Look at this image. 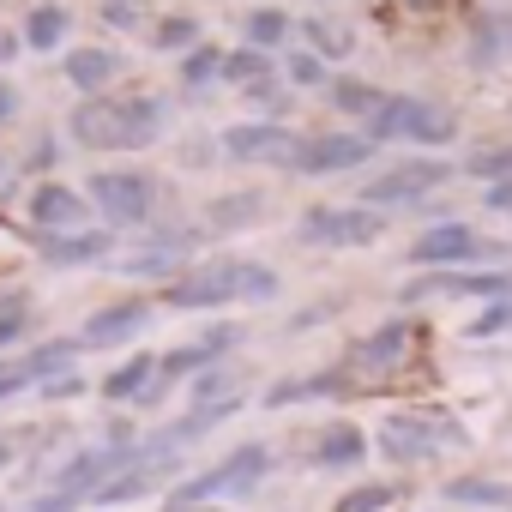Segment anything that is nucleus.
I'll return each mask as SVG.
<instances>
[{"label":"nucleus","instance_id":"obj_48","mask_svg":"<svg viewBox=\"0 0 512 512\" xmlns=\"http://www.w3.org/2000/svg\"><path fill=\"white\" fill-rule=\"evenodd\" d=\"M0 464H7V440H0Z\"/></svg>","mask_w":512,"mask_h":512},{"label":"nucleus","instance_id":"obj_40","mask_svg":"<svg viewBox=\"0 0 512 512\" xmlns=\"http://www.w3.org/2000/svg\"><path fill=\"white\" fill-rule=\"evenodd\" d=\"M494 43H500V25H488V19H482V25H476V61H494V55H500Z\"/></svg>","mask_w":512,"mask_h":512},{"label":"nucleus","instance_id":"obj_32","mask_svg":"<svg viewBox=\"0 0 512 512\" xmlns=\"http://www.w3.org/2000/svg\"><path fill=\"white\" fill-rule=\"evenodd\" d=\"M398 500V482H362V488H350L332 512H380V506H392Z\"/></svg>","mask_w":512,"mask_h":512},{"label":"nucleus","instance_id":"obj_12","mask_svg":"<svg viewBox=\"0 0 512 512\" xmlns=\"http://www.w3.org/2000/svg\"><path fill=\"white\" fill-rule=\"evenodd\" d=\"M422 296H488V302H506L512 296V278L506 272H428V278H410L404 284V302H422Z\"/></svg>","mask_w":512,"mask_h":512},{"label":"nucleus","instance_id":"obj_17","mask_svg":"<svg viewBox=\"0 0 512 512\" xmlns=\"http://www.w3.org/2000/svg\"><path fill=\"white\" fill-rule=\"evenodd\" d=\"M187 253H193V229H157L145 253L121 260V272H133V278H157V272H175Z\"/></svg>","mask_w":512,"mask_h":512},{"label":"nucleus","instance_id":"obj_11","mask_svg":"<svg viewBox=\"0 0 512 512\" xmlns=\"http://www.w3.org/2000/svg\"><path fill=\"white\" fill-rule=\"evenodd\" d=\"M368 157H374L368 133H326V139H302L290 169H302V175H344V169H362Z\"/></svg>","mask_w":512,"mask_h":512},{"label":"nucleus","instance_id":"obj_5","mask_svg":"<svg viewBox=\"0 0 512 512\" xmlns=\"http://www.w3.org/2000/svg\"><path fill=\"white\" fill-rule=\"evenodd\" d=\"M386 229V211H368V205H308L296 217V241L308 247H368L380 241Z\"/></svg>","mask_w":512,"mask_h":512},{"label":"nucleus","instance_id":"obj_1","mask_svg":"<svg viewBox=\"0 0 512 512\" xmlns=\"http://www.w3.org/2000/svg\"><path fill=\"white\" fill-rule=\"evenodd\" d=\"M85 151H145L163 133V97H85L67 115Z\"/></svg>","mask_w":512,"mask_h":512},{"label":"nucleus","instance_id":"obj_4","mask_svg":"<svg viewBox=\"0 0 512 512\" xmlns=\"http://www.w3.org/2000/svg\"><path fill=\"white\" fill-rule=\"evenodd\" d=\"M266 470H272V452L253 440V446H235L223 464H211V470H199L193 482H181L175 494H169V512H187V506H199V500H217V494H253L266 482Z\"/></svg>","mask_w":512,"mask_h":512},{"label":"nucleus","instance_id":"obj_30","mask_svg":"<svg viewBox=\"0 0 512 512\" xmlns=\"http://www.w3.org/2000/svg\"><path fill=\"white\" fill-rule=\"evenodd\" d=\"M260 211H266V193H235V199H217L211 205V223L217 229H235V223H253Z\"/></svg>","mask_w":512,"mask_h":512},{"label":"nucleus","instance_id":"obj_33","mask_svg":"<svg viewBox=\"0 0 512 512\" xmlns=\"http://www.w3.org/2000/svg\"><path fill=\"white\" fill-rule=\"evenodd\" d=\"M157 49L163 55H193L199 49V25L193 19H163L157 25Z\"/></svg>","mask_w":512,"mask_h":512},{"label":"nucleus","instance_id":"obj_45","mask_svg":"<svg viewBox=\"0 0 512 512\" xmlns=\"http://www.w3.org/2000/svg\"><path fill=\"white\" fill-rule=\"evenodd\" d=\"M19 332H25V314H19V320H0V350H7V344H13Z\"/></svg>","mask_w":512,"mask_h":512},{"label":"nucleus","instance_id":"obj_49","mask_svg":"<svg viewBox=\"0 0 512 512\" xmlns=\"http://www.w3.org/2000/svg\"><path fill=\"white\" fill-rule=\"evenodd\" d=\"M187 512H199V506H187Z\"/></svg>","mask_w":512,"mask_h":512},{"label":"nucleus","instance_id":"obj_15","mask_svg":"<svg viewBox=\"0 0 512 512\" xmlns=\"http://www.w3.org/2000/svg\"><path fill=\"white\" fill-rule=\"evenodd\" d=\"M85 193H73V187H61V181H43L31 199H25V211H31V223L37 229H49V235H67V229H79L85 223Z\"/></svg>","mask_w":512,"mask_h":512},{"label":"nucleus","instance_id":"obj_19","mask_svg":"<svg viewBox=\"0 0 512 512\" xmlns=\"http://www.w3.org/2000/svg\"><path fill=\"white\" fill-rule=\"evenodd\" d=\"M362 452H368V440H362V428H350V422H332V428L314 440V464H320V470H356Z\"/></svg>","mask_w":512,"mask_h":512},{"label":"nucleus","instance_id":"obj_18","mask_svg":"<svg viewBox=\"0 0 512 512\" xmlns=\"http://www.w3.org/2000/svg\"><path fill=\"white\" fill-rule=\"evenodd\" d=\"M410 338H416V326H410V320H392V326H380L374 338H362V344L350 350V362H356V368H398V362L410 356Z\"/></svg>","mask_w":512,"mask_h":512},{"label":"nucleus","instance_id":"obj_10","mask_svg":"<svg viewBox=\"0 0 512 512\" xmlns=\"http://www.w3.org/2000/svg\"><path fill=\"white\" fill-rule=\"evenodd\" d=\"M223 151L235 157V163H296V151H302V139L284 127V121H241V127H229L223 133Z\"/></svg>","mask_w":512,"mask_h":512},{"label":"nucleus","instance_id":"obj_6","mask_svg":"<svg viewBox=\"0 0 512 512\" xmlns=\"http://www.w3.org/2000/svg\"><path fill=\"white\" fill-rule=\"evenodd\" d=\"M446 181H452V163H440V157H404V163L380 169V175L362 187V205H368V211L416 205V199H428V193H434V187H446Z\"/></svg>","mask_w":512,"mask_h":512},{"label":"nucleus","instance_id":"obj_20","mask_svg":"<svg viewBox=\"0 0 512 512\" xmlns=\"http://www.w3.org/2000/svg\"><path fill=\"white\" fill-rule=\"evenodd\" d=\"M115 73H121V55H115V49H73V55H67V79H73L85 97H97Z\"/></svg>","mask_w":512,"mask_h":512},{"label":"nucleus","instance_id":"obj_42","mask_svg":"<svg viewBox=\"0 0 512 512\" xmlns=\"http://www.w3.org/2000/svg\"><path fill=\"white\" fill-rule=\"evenodd\" d=\"M43 392H49V398H73V392H79V374H55Z\"/></svg>","mask_w":512,"mask_h":512},{"label":"nucleus","instance_id":"obj_28","mask_svg":"<svg viewBox=\"0 0 512 512\" xmlns=\"http://www.w3.org/2000/svg\"><path fill=\"white\" fill-rule=\"evenodd\" d=\"M223 61H229V55H217L211 43H199L193 55H181V85H187V91H199V85L223 79Z\"/></svg>","mask_w":512,"mask_h":512},{"label":"nucleus","instance_id":"obj_9","mask_svg":"<svg viewBox=\"0 0 512 512\" xmlns=\"http://www.w3.org/2000/svg\"><path fill=\"white\" fill-rule=\"evenodd\" d=\"M440 440H464V428L446 416V410H416V416H392L386 428H380V446H386V458H398V464H416V458H428Z\"/></svg>","mask_w":512,"mask_h":512},{"label":"nucleus","instance_id":"obj_38","mask_svg":"<svg viewBox=\"0 0 512 512\" xmlns=\"http://www.w3.org/2000/svg\"><path fill=\"white\" fill-rule=\"evenodd\" d=\"M290 85H326V61L320 55H290Z\"/></svg>","mask_w":512,"mask_h":512},{"label":"nucleus","instance_id":"obj_25","mask_svg":"<svg viewBox=\"0 0 512 512\" xmlns=\"http://www.w3.org/2000/svg\"><path fill=\"white\" fill-rule=\"evenodd\" d=\"M67 31H73L67 7H37V13L25 19V49H61Z\"/></svg>","mask_w":512,"mask_h":512},{"label":"nucleus","instance_id":"obj_21","mask_svg":"<svg viewBox=\"0 0 512 512\" xmlns=\"http://www.w3.org/2000/svg\"><path fill=\"white\" fill-rule=\"evenodd\" d=\"M338 392H350V386H344V374L332 368V374H308V380H284V386H272L266 404L284 410V404H302V398H338Z\"/></svg>","mask_w":512,"mask_h":512},{"label":"nucleus","instance_id":"obj_3","mask_svg":"<svg viewBox=\"0 0 512 512\" xmlns=\"http://www.w3.org/2000/svg\"><path fill=\"white\" fill-rule=\"evenodd\" d=\"M374 145L380 139H410V145H452L458 139V115L440 97H386V109L362 127Z\"/></svg>","mask_w":512,"mask_h":512},{"label":"nucleus","instance_id":"obj_36","mask_svg":"<svg viewBox=\"0 0 512 512\" xmlns=\"http://www.w3.org/2000/svg\"><path fill=\"white\" fill-rule=\"evenodd\" d=\"M494 332H512V296H506V302H494V308L470 326V338H494Z\"/></svg>","mask_w":512,"mask_h":512},{"label":"nucleus","instance_id":"obj_41","mask_svg":"<svg viewBox=\"0 0 512 512\" xmlns=\"http://www.w3.org/2000/svg\"><path fill=\"white\" fill-rule=\"evenodd\" d=\"M19 386H31V374H25V362H19V368H0V398H13Z\"/></svg>","mask_w":512,"mask_h":512},{"label":"nucleus","instance_id":"obj_27","mask_svg":"<svg viewBox=\"0 0 512 512\" xmlns=\"http://www.w3.org/2000/svg\"><path fill=\"white\" fill-rule=\"evenodd\" d=\"M284 37H290V19H284L278 7H260V13H247V49H260V55H266V49H278Z\"/></svg>","mask_w":512,"mask_h":512},{"label":"nucleus","instance_id":"obj_29","mask_svg":"<svg viewBox=\"0 0 512 512\" xmlns=\"http://www.w3.org/2000/svg\"><path fill=\"white\" fill-rule=\"evenodd\" d=\"M79 350H85L79 338H61V344H43V350H31V356H25V374H31V380H43V374L55 380V368H67V362H73Z\"/></svg>","mask_w":512,"mask_h":512},{"label":"nucleus","instance_id":"obj_2","mask_svg":"<svg viewBox=\"0 0 512 512\" xmlns=\"http://www.w3.org/2000/svg\"><path fill=\"white\" fill-rule=\"evenodd\" d=\"M278 296V272L260 260H211L199 272H181L163 290V308L199 314V308H223V302H272Z\"/></svg>","mask_w":512,"mask_h":512},{"label":"nucleus","instance_id":"obj_22","mask_svg":"<svg viewBox=\"0 0 512 512\" xmlns=\"http://www.w3.org/2000/svg\"><path fill=\"white\" fill-rule=\"evenodd\" d=\"M151 380H157V356H127V362L103 380V398H115V404H121V398H145Z\"/></svg>","mask_w":512,"mask_h":512},{"label":"nucleus","instance_id":"obj_23","mask_svg":"<svg viewBox=\"0 0 512 512\" xmlns=\"http://www.w3.org/2000/svg\"><path fill=\"white\" fill-rule=\"evenodd\" d=\"M302 37H308V49H314L320 61H344V55L356 49V31H350V25H338V19H308V25H302Z\"/></svg>","mask_w":512,"mask_h":512},{"label":"nucleus","instance_id":"obj_24","mask_svg":"<svg viewBox=\"0 0 512 512\" xmlns=\"http://www.w3.org/2000/svg\"><path fill=\"white\" fill-rule=\"evenodd\" d=\"M452 506H512V482H488V476H458L446 482Z\"/></svg>","mask_w":512,"mask_h":512},{"label":"nucleus","instance_id":"obj_16","mask_svg":"<svg viewBox=\"0 0 512 512\" xmlns=\"http://www.w3.org/2000/svg\"><path fill=\"white\" fill-rule=\"evenodd\" d=\"M151 320V308L139 302V296H127V302H109V308H97L91 320H85V332H79V344L85 350H109V344H121V338H133L139 326Z\"/></svg>","mask_w":512,"mask_h":512},{"label":"nucleus","instance_id":"obj_31","mask_svg":"<svg viewBox=\"0 0 512 512\" xmlns=\"http://www.w3.org/2000/svg\"><path fill=\"white\" fill-rule=\"evenodd\" d=\"M223 79H235V85L247 91V85H260V79H272V61H266L260 49H235V55L223 61Z\"/></svg>","mask_w":512,"mask_h":512},{"label":"nucleus","instance_id":"obj_14","mask_svg":"<svg viewBox=\"0 0 512 512\" xmlns=\"http://www.w3.org/2000/svg\"><path fill=\"white\" fill-rule=\"evenodd\" d=\"M31 241H37V253H43L49 266H91V260H109V247H115L109 229H67V235L37 229Z\"/></svg>","mask_w":512,"mask_h":512},{"label":"nucleus","instance_id":"obj_13","mask_svg":"<svg viewBox=\"0 0 512 512\" xmlns=\"http://www.w3.org/2000/svg\"><path fill=\"white\" fill-rule=\"evenodd\" d=\"M235 338H241L235 326H217V332H205L199 344H187V350H169V356L157 362V380L145 386V398H139V404H157V398H163V386H175V380H187L193 368H205V362H217V356H223V350H229Z\"/></svg>","mask_w":512,"mask_h":512},{"label":"nucleus","instance_id":"obj_7","mask_svg":"<svg viewBox=\"0 0 512 512\" xmlns=\"http://www.w3.org/2000/svg\"><path fill=\"white\" fill-rule=\"evenodd\" d=\"M85 187H91V205L115 229H133V223H145L157 211V175H145V169H103Z\"/></svg>","mask_w":512,"mask_h":512},{"label":"nucleus","instance_id":"obj_34","mask_svg":"<svg viewBox=\"0 0 512 512\" xmlns=\"http://www.w3.org/2000/svg\"><path fill=\"white\" fill-rule=\"evenodd\" d=\"M464 169H470V175H482V181H506V175H512V145H482Z\"/></svg>","mask_w":512,"mask_h":512},{"label":"nucleus","instance_id":"obj_37","mask_svg":"<svg viewBox=\"0 0 512 512\" xmlns=\"http://www.w3.org/2000/svg\"><path fill=\"white\" fill-rule=\"evenodd\" d=\"M103 19L121 25V31H133V25L145 19V0H103Z\"/></svg>","mask_w":512,"mask_h":512},{"label":"nucleus","instance_id":"obj_44","mask_svg":"<svg viewBox=\"0 0 512 512\" xmlns=\"http://www.w3.org/2000/svg\"><path fill=\"white\" fill-rule=\"evenodd\" d=\"M25 49V37H13V31H0V61H13Z\"/></svg>","mask_w":512,"mask_h":512},{"label":"nucleus","instance_id":"obj_35","mask_svg":"<svg viewBox=\"0 0 512 512\" xmlns=\"http://www.w3.org/2000/svg\"><path fill=\"white\" fill-rule=\"evenodd\" d=\"M247 103H253V109H272V115H284V109H290V97H284V79H260V85H247Z\"/></svg>","mask_w":512,"mask_h":512},{"label":"nucleus","instance_id":"obj_47","mask_svg":"<svg viewBox=\"0 0 512 512\" xmlns=\"http://www.w3.org/2000/svg\"><path fill=\"white\" fill-rule=\"evenodd\" d=\"M404 7H446V0H404Z\"/></svg>","mask_w":512,"mask_h":512},{"label":"nucleus","instance_id":"obj_43","mask_svg":"<svg viewBox=\"0 0 512 512\" xmlns=\"http://www.w3.org/2000/svg\"><path fill=\"white\" fill-rule=\"evenodd\" d=\"M13 109H19V91H13L7 79H0V121H13Z\"/></svg>","mask_w":512,"mask_h":512},{"label":"nucleus","instance_id":"obj_26","mask_svg":"<svg viewBox=\"0 0 512 512\" xmlns=\"http://www.w3.org/2000/svg\"><path fill=\"white\" fill-rule=\"evenodd\" d=\"M332 103H338L344 115H356V121H374V115L386 109V91H374V85H362V79H338V85H332Z\"/></svg>","mask_w":512,"mask_h":512},{"label":"nucleus","instance_id":"obj_8","mask_svg":"<svg viewBox=\"0 0 512 512\" xmlns=\"http://www.w3.org/2000/svg\"><path fill=\"white\" fill-rule=\"evenodd\" d=\"M482 253H488V241H482L476 229H464V223H434L428 235L410 241V266H422V272H470Z\"/></svg>","mask_w":512,"mask_h":512},{"label":"nucleus","instance_id":"obj_39","mask_svg":"<svg viewBox=\"0 0 512 512\" xmlns=\"http://www.w3.org/2000/svg\"><path fill=\"white\" fill-rule=\"evenodd\" d=\"M482 205H488V211H500V217H512V175H506V181H488Z\"/></svg>","mask_w":512,"mask_h":512},{"label":"nucleus","instance_id":"obj_46","mask_svg":"<svg viewBox=\"0 0 512 512\" xmlns=\"http://www.w3.org/2000/svg\"><path fill=\"white\" fill-rule=\"evenodd\" d=\"M55 157H61V151H55V145H49V139H43V145H37V157H31V169H49V163H55Z\"/></svg>","mask_w":512,"mask_h":512}]
</instances>
